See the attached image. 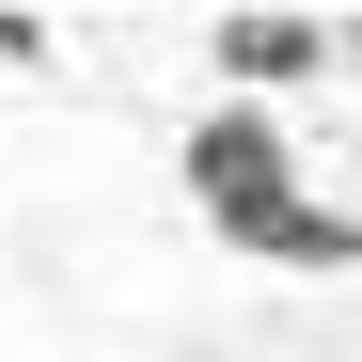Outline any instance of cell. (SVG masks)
<instances>
[{
  "label": "cell",
  "mask_w": 362,
  "mask_h": 362,
  "mask_svg": "<svg viewBox=\"0 0 362 362\" xmlns=\"http://www.w3.org/2000/svg\"><path fill=\"white\" fill-rule=\"evenodd\" d=\"M173 173H189V189H205V221H252V205H284L299 189V127H284V110H189V142H173Z\"/></svg>",
  "instance_id": "6da1fadb"
},
{
  "label": "cell",
  "mask_w": 362,
  "mask_h": 362,
  "mask_svg": "<svg viewBox=\"0 0 362 362\" xmlns=\"http://www.w3.org/2000/svg\"><path fill=\"white\" fill-rule=\"evenodd\" d=\"M205 47H221L236 110H268V95H315V79H331V32H315V16H221Z\"/></svg>",
  "instance_id": "7a4b0ae2"
},
{
  "label": "cell",
  "mask_w": 362,
  "mask_h": 362,
  "mask_svg": "<svg viewBox=\"0 0 362 362\" xmlns=\"http://www.w3.org/2000/svg\"><path fill=\"white\" fill-rule=\"evenodd\" d=\"M252 268H362V205H315V189H284V205H252V221H221Z\"/></svg>",
  "instance_id": "3957f363"
}]
</instances>
